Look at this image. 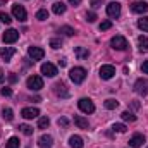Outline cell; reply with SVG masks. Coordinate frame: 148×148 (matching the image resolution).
Listing matches in <instances>:
<instances>
[{
	"mask_svg": "<svg viewBox=\"0 0 148 148\" xmlns=\"http://www.w3.org/2000/svg\"><path fill=\"white\" fill-rule=\"evenodd\" d=\"M69 77L74 84H81L84 79H86V69L84 67H73L69 71Z\"/></svg>",
	"mask_w": 148,
	"mask_h": 148,
	"instance_id": "obj_1",
	"label": "cell"
},
{
	"mask_svg": "<svg viewBox=\"0 0 148 148\" xmlns=\"http://www.w3.org/2000/svg\"><path fill=\"white\" fill-rule=\"evenodd\" d=\"M110 47L114 50H126L127 48V40L124 36H121V35H117L110 40Z\"/></svg>",
	"mask_w": 148,
	"mask_h": 148,
	"instance_id": "obj_2",
	"label": "cell"
},
{
	"mask_svg": "<svg viewBox=\"0 0 148 148\" xmlns=\"http://www.w3.org/2000/svg\"><path fill=\"white\" fill-rule=\"evenodd\" d=\"M26 84H28V88H29V90L38 91V90H41V88H43V79H41L40 76H29V77H28V81H26Z\"/></svg>",
	"mask_w": 148,
	"mask_h": 148,
	"instance_id": "obj_3",
	"label": "cell"
},
{
	"mask_svg": "<svg viewBox=\"0 0 148 148\" xmlns=\"http://www.w3.org/2000/svg\"><path fill=\"white\" fill-rule=\"evenodd\" d=\"M134 91L138 93V95H148V79L145 77H140L136 83H134Z\"/></svg>",
	"mask_w": 148,
	"mask_h": 148,
	"instance_id": "obj_4",
	"label": "cell"
},
{
	"mask_svg": "<svg viewBox=\"0 0 148 148\" xmlns=\"http://www.w3.org/2000/svg\"><path fill=\"white\" fill-rule=\"evenodd\" d=\"M77 105H79L81 112H84V114H93L95 112V105H93V102L90 98H81L77 102Z\"/></svg>",
	"mask_w": 148,
	"mask_h": 148,
	"instance_id": "obj_5",
	"label": "cell"
},
{
	"mask_svg": "<svg viewBox=\"0 0 148 148\" xmlns=\"http://www.w3.org/2000/svg\"><path fill=\"white\" fill-rule=\"evenodd\" d=\"M41 74L43 76H47V77H55L57 76V67L53 66V64H50V62H45V64H41Z\"/></svg>",
	"mask_w": 148,
	"mask_h": 148,
	"instance_id": "obj_6",
	"label": "cell"
},
{
	"mask_svg": "<svg viewBox=\"0 0 148 148\" xmlns=\"http://www.w3.org/2000/svg\"><path fill=\"white\" fill-rule=\"evenodd\" d=\"M115 76V67L114 66H110V64H107V66H102L100 67V77L102 79H112Z\"/></svg>",
	"mask_w": 148,
	"mask_h": 148,
	"instance_id": "obj_7",
	"label": "cell"
},
{
	"mask_svg": "<svg viewBox=\"0 0 148 148\" xmlns=\"http://www.w3.org/2000/svg\"><path fill=\"white\" fill-rule=\"evenodd\" d=\"M12 16L16 17V19H19V21H26L28 19V14H26V9L23 7V5H12Z\"/></svg>",
	"mask_w": 148,
	"mask_h": 148,
	"instance_id": "obj_8",
	"label": "cell"
},
{
	"mask_svg": "<svg viewBox=\"0 0 148 148\" xmlns=\"http://www.w3.org/2000/svg\"><path fill=\"white\" fill-rule=\"evenodd\" d=\"M107 16L112 17V19L119 17V16H121V3H117V2H110V3L107 5Z\"/></svg>",
	"mask_w": 148,
	"mask_h": 148,
	"instance_id": "obj_9",
	"label": "cell"
},
{
	"mask_svg": "<svg viewBox=\"0 0 148 148\" xmlns=\"http://www.w3.org/2000/svg\"><path fill=\"white\" fill-rule=\"evenodd\" d=\"M28 55L33 59V60H41L45 57V50L40 48V47H29L28 48Z\"/></svg>",
	"mask_w": 148,
	"mask_h": 148,
	"instance_id": "obj_10",
	"label": "cell"
},
{
	"mask_svg": "<svg viewBox=\"0 0 148 148\" xmlns=\"http://www.w3.org/2000/svg\"><path fill=\"white\" fill-rule=\"evenodd\" d=\"M17 38H19V31H16V29H7L5 33H3V43H14V41H17Z\"/></svg>",
	"mask_w": 148,
	"mask_h": 148,
	"instance_id": "obj_11",
	"label": "cell"
},
{
	"mask_svg": "<svg viewBox=\"0 0 148 148\" xmlns=\"http://www.w3.org/2000/svg\"><path fill=\"white\" fill-rule=\"evenodd\" d=\"M21 115H23L24 119H36L38 115H40V110L35 109V107H26V109L21 110Z\"/></svg>",
	"mask_w": 148,
	"mask_h": 148,
	"instance_id": "obj_12",
	"label": "cell"
},
{
	"mask_svg": "<svg viewBox=\"0 0 148 148\" xmlns=\"http://www.w3.org/2000/svg\"><path fill=\"white\" fill-rule=\"evenodd\" d=\"M131 10H133L134 14L148 12V3L147 2H134V3H131Z\"/></svg>",
	"mask_w": 148,
	"mask_h": 148,
	"instance_id": "obj_13",
	"label": "cell"
},
{
	"mask_svg": "<svg viewBox=\"0 0 148 148\" xmlns=\"http://www.w3.org/2000/svg\"><path fill=\"white\" fill-rule=\"evenodd\" d=\"M52 145H53V138L50 134L40 136V140H38V147L40 148H52Z\"/></svg>",
	"mask_w": 148,
	"mask_h": 148,
	"instance_id": "obj_14",
	"label": "cell"
},
{
	"mask_svg": "<svg viewBox=\"0 0 148 148\" xmlns=\"http://www.w3.org/2000/svg\"><path fill=\"white\" fill-rule=\"evenodd\" d=\"M14 53H16V48H12V47H3V48L0 50V57H2L5 62H9Z\"/></svg>",
	"mask_w": 148,
	"mask_h": 148,
	"instance_id": "obj_15",
	"label": "cell"
},
{
	"mask_svg": "<svg viewBox=\"0 0 148 148\" xmlns=\"http://www.w3.org/2000/svg\"><path fill=\"white\" fill-rule=\"evenodd\" d=\"M145 143V136L143 134H134L131 140H129V147L131 148H140Z\"/></svg>",
	"mask_w": 148,
	"mask_h": 148,
	"instance_id": "obj_16",
	"label": "cell"
},
{
	"mask_svg": "<svg viewBox=\"0 0 148 148\" xmlns=\"http://www.w3.org/2000/svg\"><path fill=\"white\" fill-rule=\"evenodd\" d=\"M53 90H55V93H57L59 97H62V98H67V97H69V91L66 90V84H64V83H57V84L53 86Z\"/></svg>",
	"mask_w": 148,
	"mask_h": 148,
	"instance_id": "obj_17",
	"label": "cell"
},
{
	"mask_svg": "<svg viewBox=\"0 0 148 148\" xmlns=\"http://www.w3.org/2000/svg\"><path fill=\"white\" fill-rule=\"evenodd\" d=\"M74 124H76L79 129H88V126H90V124H88V119H84L83 115H76V117H74Z\"/></svg>",
	"mask_w": 148,
	"mask_h": 148,
	"instance_id": "obj_18",
	"label": "cell"
},
{
	"mask_svg": "<svg viewBox=\"0 0 148 148\" xmlns=\"http://www.w3.org/2000/svg\"><path fill=\"white\" fill-rule=\"evenodd\" d=\"M69 145H71V148H83V138L74 134L69 138Z\"/></svg>",
	"mask_w": 148,
	"mask_h": 148,
	"instance_id": "obj_19",
	"label": "cell"
},
{
	"mask_svg": "<svg viewBox=\"0 0 148 148\" xmlns=\"http://www.w3.org/2000/svg\"><path fill=\"white\" fill-rule=\"evenodd\" d=\"M52 10H53V14L60 16V14H64V12H66V3H62V2H55V3H53V7H52Z\"/></svg>",
	"mask_w": 148,
	"mask_h": 148,
	"instance_id": "obj_20",
	"label": "cell"
},
{
	"mask_svg": "<svg viewBox=\"0 0 148 148\" xmlns=\"http://www.w3.org/2000/svg\"><path fill=\"white\" fill-rule=\"evenodd\" d=\"M74 53H76L77 59H88V55H90V52L86 48H83V47H76L74 48Z\"/></svg>",
	"mask_w": 148,
	"mask_h": 148,
	"instance_id": "obj_21",
	"label": "cell"
},
{
	"mask_svg": "<svg viewBox=\"0 0 148 148\" xmlns=\"http://www.w3.org/2000/svg\"><path fill=\"white\" fill-rule=\"evenodd\" d=\"M138 45H140V50L141 52H148V36H141L138 38Z\"/></svg>",
	"mask_w": 148,
	"mask_h": 148,
	"instance_id": "obj_22",
	"label": "cell"
},
{
	"mask_svg": "<svg viewBox=\"0 0 148 148\" xmlns=\"http://www.w3.org/2000/svg\"><path fill=\"white\" fill-rule=\"evenodd\" d=\"M19 138H16V136H12V138H9V141L5 143V148H19Z\"/></svg>",
	"mask_w": 148,
	"mask_h": 148,
	"instance_id": "obj_23",
	"label": "cell"
},
{
	"mask_svg": "<svg viewBox=\"0 0 148 148\" xmlns=\"http://www.w3.org/2000/svg\"><path fill=\"white\" fill-rule=\"evenodd\" d=\"M105 109H109V110H114V109H117L119 107V102L117 100H114V98H109V100H105Z\"/></svg>",
	"mask_w": 148,
	"mask_h": 148,
	"instance_id": "obj_24",
	"label": "cell"
},
{
	"mask_svg": "<svg viewBox=\"0 0 148 148\" xmlns=\"http://www.w3.org/2000/svg\"><path fill=\"white\" fill-rule=\"evenodd\" d=\"M138 28H140L141 31L148 33V17H141V19H138Z\"/></svg>",
	"mask_w": 148,
	"mask_h": 148,
	"instance_id": "obj_25",
	"label": "cell"
},
{
	"mask_svg": "<svg viewBox=\"0 0 148 148\" xmlns=\"http://www.w3.org/2000/svg\"><path fill=\"white\" fill-rule=\"evenodd\" d=\"M48 126H50V119L48 117H40L38 119V127L40 129H47Z\"/></svg>",
	"mask_w": 148,
	"mask_h": 148,
	"instance_id": "obj_26",
	"label": "cell"
},
{
	"mask_svg": "<svg viewBox=\"0 0 148 148\" xmlns=\"http://www.w3.org/2000/svg\"><path fill=\"white\" fill-rule=\"evenodd\" d=\"M2 117H3L5 121H9V122H10V121L14 119V112H12V109H9V107H7V109H3V110H2Z\"/></svg>",
	"mask_w": 148,
	"mask_h": 148,
	"instance_id": "obj_27",
	"label": "cell"
},
{
	"mask_svg": "<svg viewBox=\"0 0 148 148\" xmlns=\"http://www.w3.org/2000/svg\"><path fill=\"white\" fill-rule=\"evenodd\" d=\"M121 117H122V121H129V122H134V121H136V115H134V114H131V112H122V114H121Z\"/></svg>",
	"mask_w": 148,
	"mask_h": 148,
	"instance_id": "obj_28",
	"label": "cell"
},
{
	"mask_svg": "<svg viewBox=\"0 0 148 148\" xmlns=\"http://www.w3.org/2000/svg\"><path fill=\"white\" fill-rule=\"evenodd\" d=\"M36 19L38 21H45V19H48V10L47 9H40L36 12Z\"/></svg>",
	"mask_w": 148,
	"mask_h": 148,
	"instance_id": "obj_29",
	"label": "cell"
},
{
	"mask_svg": "<svg viewBox=\"0 0 148 148\" xmlns=\"http://www.w3.org/2000/svg\"><path fill=\"white\" fill-rule=\"evenodd\" d=\"M19 129H21L26 136H31V134H33V127H31V126H28V124H21V126H19Z\"/></svg>",
	"mask_w": 148,
	"mask_h": 148,
	"instance_id": "obj_30",
	"label": "cell"
},
{
	"mask_svg": "<svg viewBox=\"0 0 148 148\" xmlns=\"http://www.w3.org/2000/svg\"><path fill=\"white\" fill-rule=\"evenodd\" d=\"M59 33H64L66 36H73V35H74V29L71 28V26H62V28L59 29Z\"/></svg>",
	"mask_w": 148,
	"mask_h": 148,
	"instance_id": "obj_31",
	"label": "cell"
},
{
	"mask_svg": "<svg viewBox=\"0 0 148 148\" xmlns=\"http://www.w3.org/2000/svg\"><path fill=\"white\" fill-rule=\"evenodd\" d=\"M50 47H52L53 50H57V48L62 47V41H60L59 38H52V40H50Z\"/></svg>",
	"mask_w": 148,
	"mask_h": 148,
	"instance_id": "obj_32",
	"label": "cell"
},
{
	"mask_svg": "<svg viewBox=\"0 0 148 148\" xmlns=\"http://www.w3.org/2000/svg\"><path fill=\"white\" fill-rule=\"evenodd\" d=\"M0 21H2L3 24H10V23H12V19H10V16H9L7 12H0Z\"/></svg>",
	"mask_w": 148,
	"mask_h": 148,
	"instance_id": "obj_33",
	"label": "cell"
},
{
	"mask_svg": "<svg viewBox=\"0 0 148 148\" xmlns=\"http://www.w3.org/2000/svg\"><path fill=\"white\" fill-rule=\"evenodd\" d=\"M97 19H98V17H97V14H95L93 10H90V12H86V21H88V23H95Z\"/></svg>",
	"mask_w": 148,
	"mask_h": 148,
	"instance_id": "obj_34",
	"label": "cell"
},
{
	"mask_svg": "<svg viewBox=\"0 0 148 148\" xmlns=\"http://www.w3.org/2000/svg\"><path fill=\"white\" fill-rule=\"evenodd\" d=\"M112 28V21H103V23H100V31H107V29H110Z\"/></svg>",
	"mask_w": 148,
	"mask_h": 148,
	"instance_id": "obj_35",
	"label": "cell"
},
{
	"mask_svg": "<svg viewBox=\"0 0 148 148\" xmlns=\"http://www.w3.org/2000/svg\"><path fill=\"white\" fill-rule=\"evenodd\" d=\"M112 129H114V131H117V133H126V129H127V127H126L124 124H114V127H112Z\"/></svg>",
	"mask_w": 148,
	"mask_h": 148,
	"instance_id": "obj_36",
	"label": "cell"
},
{
	"mask_svg": "<svg viewBox=\"0 0 148 148\" xmlns=\"http://www.w3.org/2000/svg\"><path fill=\"white\" fill-rule=\"evenodd\" d=\"M90 5L93 9H98V7H102V0H90Z\"/></svg>",
	"mask_w": 148,
	"mask_h": 148,
	"instance_id": "obj_37",
	"label": "cell"
},
{
	"mask_svg": "<svg viewBox=\"0 0 148 148\" xmlns=\"http://www.w3.org/2000/svg\"><path fill=\"white\" fill-rule=\"evenodd\" d=\"M0 93H2L3 97H10V95H12V90H10V88H2Z\"/></svg>",
	"mask_w": 148,
	"mask_h": 148,
	"instance_id": "obj_38",
	"label": "cell"
},
{
	"mask_svg": "<svg viewBox=\"0 0 148 148\" xmlns=\"http://www.w3.org/2000/svg\"><path fill=\"white\" fill-rule=\"evenodd\" d=\"M7 81H9L10 84H14V83H17V76H16V74H9V77H7Z\"/></svg>",
	"mask_w": 148,
	"mask_h": 148,
	"instance_id": "obj_39",
	"label": "cell"
},
{
	"mask_svg": "<svg viewBox=\"0 0 148 148\" xmlns=\"http://www.w3.org/2000/svg\"><path fill=\"white\" fill-rule=\"evenodd\" d=\"M57 122H59V126H62V127H66V126H67V124H69V121H67V119H66V117H60V119H59V121H57Z\"/></svg>",
	"mask_w": 148,
	"mask_h": 148,
	"instance_id": "obj_40",
	"label": "cell"
},
{
	"mask_svg": "<svg viewBox=\"0 0 148 148\" xmlns=\"http://www.w3.org/2000/svg\"><path fill=\"white\" fill-rule=\"evenodd\" d=\"M141 71H143V74H148V60H145V62H143V66H141Z\"/></svg>",
	"mask_w": 148,
	"mask_h": 148,
	"instance_id": "obj_41",
	"label": "cell"
},
{
	"mask_svg": "<svg viewBox=\"0 0 148 148\" xmlns=\"http://www.w3.org/2000/svg\"><path fill=\"white\" fill-rule=\"evenodd\" d=\"M131 105H133V109H140V103H138V100H133V103H131Z\"/></svg>",
	"mask_w": 148,
	"mask_h": 148,
	"instance_id": "obj_42",
	"label": "cell"
},
{
	"mask_svg": "<svg viewBox=\"0 0 148 148\" xmlns=\"http://www.w3.org/2000/svg\"><path fill=\"white\" fill-rule=\"evenodd\" d=\"M66 64H67V62H66L64 59H62V60H59V66H60V67H66Z\"/></svg>",
	"mask_w": 148,
	"mask_h": 148,
	"instance_id": "obj_43",
	"label": "cell"
},
{
	"mask_svg": "<svg viewBox=\"0 0 148 148\" xmlns=\"http://www.w3.org/2000/svg\"><path fill=\"white\" fill-rule=\"evenodd\" d=\"M3 79H5V74H3V71H0V83H3Z\"/></svg>",
	"mask_w": 148,
	"mask_h": 148,
	"instance_id": "obj_44",
	"label": "cell"
},
{
	"mask_svg": "<svg viewBox=\"0 0 148 148\" xmlns=\"http://www.w3.org/2000/svg\"><path fill=\"white\" fill-rule=\"evenodd\" d=\"M69 2H71L73 5H79V3H81V0H69Z\"/></svg>",
	"mask_w": 148,
	"mask_h": 148,
	"instance_id": "obj_45",
	"label": "cell"
}]
</instances>
